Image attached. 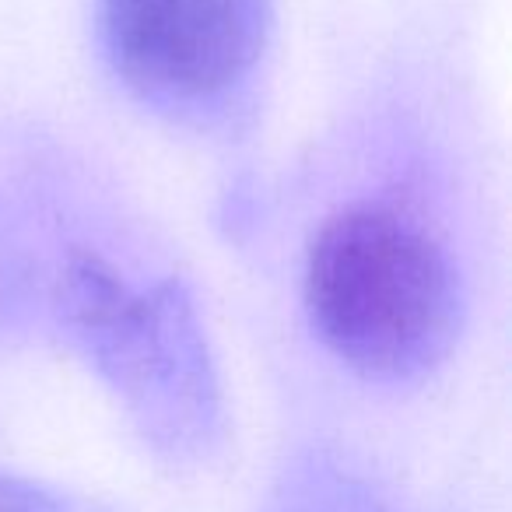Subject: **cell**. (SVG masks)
Masks as SVG:
<instances>
[{"mask_svg":"<svg viewBox=\"0 0 512 512\" xmlns=\"http://www.w3.org/2000/svg\"><path fill=\"white\" fill-rule=\"evenodd\" d=\"M306 313L323 348L372 383H414L446 362L460 285L446 246L393 204H351L309 242Z\"/></svg>","mask_w":512,"mask_h":512,"instance_id":"6da1fadb","label":"cell"},{"mask_svg":"<svg viewBox=\"0 0 512 512\" xmlns=\"http://www.w3.org/2000/svg\"><path fill=\"white\" fill-rule=\"evenodd\" d=\"M71 341L169 467H200L225 442V397L197 306L179 281L141 288L99 253H71L57 278Z\"/></svg>","mask_w":512,"mask_h":512,"instance_id":"7a4b0ae2","label":"cell"},{"mask_svg":"<svg viewBox=\"0 0 512 512\" xmlns=\"http://www.w3.org/2000/svg\"><path fill=\"white\" fill-rule=\"evenodd\" d=\"M102 46L130 92L162 109L218 106L267 50V0H99Z\"/></svg>","mask_w":512,"mask_h":512,"instance_id":"3957f363","label":"cell"},{"mask_svg":"<svg viewBox=\"0 0 512 512\" xmlns=\"http://www.w3.org/2000/svg\"><path fill=\"white\" fill-rule=\"evenodd\" d=\"M267 512H386L362 481L330 463H306L299 467L278 495L271 498Z\"/></svg>","mask_w":512,"mask_h":512,"instance_id":"277c9868","label":"cell"},{"mask_svg":"<svg viewBox=\"0 0 512 512\" xmlns=\"http://www.w3.org/2000/svg\"><path fill=\"white\" fill-rule=\"evenodd\" d=\"M0 512H81L67 495L50 484L18 474H0Z\"/></svg>","mask_w":512,"mask_h":512,"instance_id":"5b68a950","label":"cell"}]
</instances>
